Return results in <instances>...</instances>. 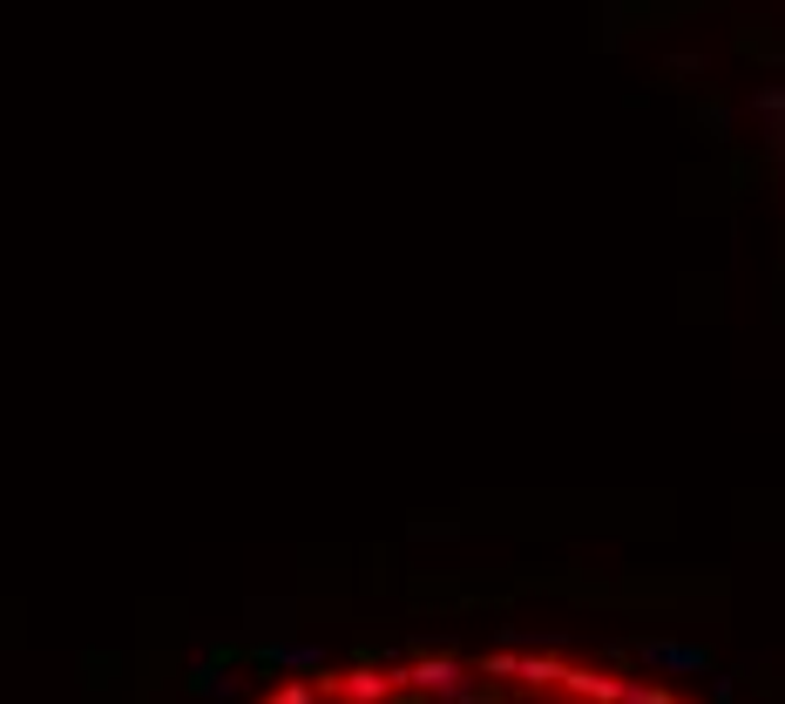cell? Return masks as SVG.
Listing matches in <instances>:
<instances>
[{"mask_svg": "<svg viewBox=\"0 0 785 704\" xmlns=\"http://www.w3.org/2000/svg\"><path fill=\"white\" fill-rule=\"evenodd\" d=\"M264 704H691L630 671H603L542 650H447V658H379L285 684Z\"/></svg>", "mask_w": 785, "mask_h": 704, "instance_id": "1", "label": "cell"}]
</instances>
